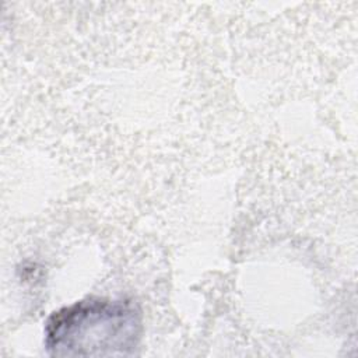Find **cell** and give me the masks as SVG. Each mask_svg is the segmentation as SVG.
I'll return each mask as SVG.
<instances>
[{
    "label": "cell",
    "instance_id": "obj_1",
    "mask_svg": "<svg viewBox=\"0 0 358 358\" xmlns=\"http://www.w3.org/2000/svg\"><path fill=\"white\" fill-rule=\"evenodd\" d=\"M141 334V315L127 301L90 298L46 320L45 345L56 357L127 355Z\"/></svg>",
    "mask_w": 358,
    "mask_h": 358
}]
</instances>
